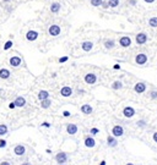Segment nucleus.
<instances>
[{
	"label": "nucleus",
	"mask_w": 157,
	"mask_h": 165,
	"mask_svg": "<svg viewBox=\"0 0 157 165\" xmlns=\"http://www.w3.org/2000/svg\"><path fill=\"white\" fill-rule=\"evenodd\" d=\"M68 154L65 153V152H60V153H58L57 155H55V160H57V163H59V164H65L66 162H68Z\"/></svg>",
	"instance_id": "nucleus-5"
},
{
	"label": "nucleus",
	"mask_w": 157,
	"mask_h": 165,
	"mask_svg": "<svg viewBox=\"0 0 157 165\" xmlns=\"http://www.w3.org/2000/svg\"><path fill=\"white\" fill-rule=\"evenodd\" d=\"M10 71L7 70V68H1L0 70V78H2V80H7L9 77H10Z\"/></svg>",
	"instance_id": "nucleus-20"
},
{
	"label": "nucleus",
	"mask_w": 157,
	"mask_h": 165,
	"mask_svg": "<svg viewBox=\"0 0 157 165\" xmlns=\"http://www.w3.org/2000/svg\"><path fill=\"white\" fill-rule=\"evenodd\" d=\"M21 165H32L31 163H28V162H25V163H22Z\"/></svg>",
	"instance_id": "nucleus-45"
},
{
	"label": "nucleus",
	"mask_w": 157,
	"mask_h": 165,
	"mask_svg": "<svg viewBox=\"0 0 157 165\" xmlns=\"http://www.w3.org/2000/svg\"><path fill=\"white\" fill-rule=\"evenodd\" d=\"M6 133H7V126L4 125V124H1L0 125V136H5Z\"/></svg>",
	"instance_id": "nucleus-29"
},
{
	"label": "nucleus",
	"mask_w": 157,
	"mask_h": 165,
	"mask_svg": "<svg viewBox=\"0 0 157 165\" xmlns=\"http://www.w3.org/2000/svg\"><path fill=\"white\" fill-rule=\"evenodd\" d=\"M129 4L130 5H135L136 4V0H129Z\"/></svg>",
	"instance_id": "nucleus-41"
},
{
	"label": "nucleus",
	"mask_w": 157,
	"mask_h": 165,
	"mask_svg": "<svg viewBox=\"0 0 157 165\" xmlns=\"http://www.w3.org/2000/svg\"><path fill=\"white\" fill-rule=\"evenodd\" d=\"M92 48H94V43L90 42V40H85V42L81 43V49L84 52H91Z\"/></svg>",
	"instance_id": "nucleus-12"
},
{
	"label": "nucleus",
	"mask_w": 157,
	"mask_h": 165,
	"mask_svg": "<svg viewBox=\"0 0 157 165\" xmlns=\"http://www.w3.org/2000/svg\"><path fill=\"white\" fill-rule=\"evenodd\" d=\"M71 114H70V111H68V110H64L63 111V116L64 118H69Z\"/></svg>",
	"instance_id": "nucleus-36"
},
{
	"label": "nucleus",
	"mask_w": 157,
	"mask_h": 165,
	"mask_svg": "<svg viewBox=\"0 0 157 165\" xmlns=\"http://www.w3.org/2000/svg\"><path fill=\"white\" fill-rule=\"evenodd\" d=\"M0 165H11V164H10L9 162H1V163H0Z\"/></svg>",
	"instance_id": "nucleus-43"
},
{
	"label": "nucleus",
	"mask_w": 157,
	"mask_h": 165,
	"mask_svg": "<svg viewBox=\"0 0 157 165\" xmlns=\"http://www.w3.org/2000/svg\"><path fill=\"white\" fill-rule=\"evenodd\" d=\"M6 144H7V143H6V141H5V139H0V148H5V147H6Z\"/></svg>",
	"instance_id": "nucleus-35"
},
{
	"label": "nucleus",
	"mask_w": 157,
	"mask_h": 165,
	"mask_svg": "<svg viewBox=\"0 0 157 165\" xmlns=\"http://www.w3.org/2000/svg\"><path fill=\"white\" fill-rule=\"evenodd\" d=\"M152 139L155 141V143H157V132L154 133V136H152Z\"/></svg>",
	"instance_id": "nucleus-39"
},
{
	"label": "nucleus",
	"mask_w": 157,
	"mask_h": 165,
	"mask_svg": "<svg viewBox=\"0 0 157 165\" xmlns=\"http://www.w3.org/2000/svg\"><path fill=\"white\" fill-rule=\"evenodd\" d=\"M126 165H134V164H133V163H128Z\"/></svg>",
	"instance_id": "nucleus-47"
},
{
	"label": "nucleus",
	"mask_w": 157,
	"mask_h": 165,
	"mask_svg": "<svg viewBox=\"0 0 157 165\" xmlns=\"http://www.w3.org/2000/svg\"><path fill=\"white\" fill-rule=\"evenodd\" d=\"M90 2H91V5L94 6V7H99V6H102L103 0H91Z\"/></svg>",
	"instance_id": "nucleus-28"
},
{
	"label": "nucleus",
	"mask_w": 157,
	"mask_h": 165,
	"mask_svg": "<svg viewBox=\"0 0 157 165\" xmlns=\"http://www.w3.org/2000/svg\"><path fill=\"white\" fill-rule=\"evenodd\" d=\"M150 97H151V99H157V91H151Z\"/></svg>",
	"instance_id": "nucleus-32"
},
{
	"label": "nucleus",
	"mask_w": 157,
	"mask_h": 165,
	"mask_svg": "<svg viewBox=\"0 0 157 165\" xmlns=\"http://www.w3.org/2000/svg\"><path fill=\"white\" fill-rule=\"evenodd\" d=\"M42 126H43V127H50V124H49V122H43Z\"/></svg>",
	"instance_id": "nucleus-38"
},
{
	"label": "nucleus",
	"mask_w": 157,
	"mask_h": 165,
	"mask_svg": "<svg viewBox=\"0 0 157 165\" xmlns=\"http://www.w3.org/2000/svg\"><path fill=\"white\" fill-rule=\"evenodd\" d=\"M145 2H149V4H152V2H155L156 0H144Z\"/></svg>",
	"instance_id": "nucleus-42"
},
{
	"label": "nucleus",
	"mask_w": 157,
	"mask_h": 165,
	"mask_svg": "<svg viewBox=\"0 0 157 165\" xmlns=\"http://www.w3.org/2000/svg\"><path fill=\"white\" fill-rule=\"evenodd\" d=\"M59 11H60V4H59V2H53V4L50 5V12L58 14Z\"/></svg>",
	"instance_id": "nucleus-21"
},
{
	"label": "nucleus",
	"mask_w": 157,
	"mask_h": 165,
	"mask_svg": "<svg viewBox=\"0 0 157 165\" xmlns=\"http://www.w3.org/2000/svg\"><path fill=\"white\" fill-rule=\"evenodd\" d=\"M90 133H91V134H97V133H99V130H98V129H96V127H94V129H91V130H90Z\"/></svg>",
	"instance_id": "nucleus-34"
},
{
	"label": "nucleus",
	"mask_w": 157,
	"mask_h": 165,
	"mask_svg": "<svg viewBox=\"0 0 157 165\" xmlns=\"http://www.w3.org/2000/svg\"><path fill=\"white\" fill-rule=\"evenodd\" d=\"M9 63H10V65L12 66V67H19V66L21 65L22 60H21L20 56H12V58H10Z\"/></svg>",
	"instance_id": "nucleus-13"
},
{
	"label": "nucleus",
	"mask_w": 157,
	"mask_h": 165,
	"mask_svg": "<svg viewBox=\"0 0 157 165\" xmlns=\"http://www.w3.org/2000/svg\"><path fill=\"white\" fill-rule=\"evenodd\" d=\"M48 33H49V35H52V37H57V35H59V34L62 33V28H60L58 25H52V26H49V28H48Z\"/></svg>",
	"instance_id": "nucleus-3"
},
{
	"label": "nucleus",
	"mask_w": 157,
	"mask_h": 165,
	"mask_svg": "<svg viewBox=\"0 0 157 165\" xmlns=\"http://www.w3.org/2000/svg\"><path fill=\"white\" fill-rule=\"evenodd\" d=\"M50 105H52V100H50L49 98L44 99V100H42V101H41V106H42L43 109H48Z\"/></svg>",
	"instance_id": "nucleus-25"
},
{
	"label": "nucleus",
	"mask_w": 157,
	"mask_h": 165,
	"mask_svg": "<svg viewBox=\"0 0 157 165\" xmlns=\"http://www.w3.org/2000/svg\"><path fill=\"white\" fill-rule=\"evenodd\" d=\"M136 125H137L139 127H145V126H146V121H145V120H139V121L136 122Z\"/></svg>",
	"instance_id": "nucleus-31"
},
{
	"label": "nucleus",
	"mask_w": 157,
	"mask_h": 165,
	"mask_svg": "<svg viewBox=\"0 0 157 165\" xmlns=\"http://www.w3.org/2000/svg\"><path fill=\"white\" fill-rule=\"evenodd\" d=\"M10 0H2V2H9Z\"/></svg>",
	"instance_id": "nucleus-46"
},
{
	"label": "nucleus",
	"mask_w": 157,
	"mask_h": 165,
	"mask_svg": "<svg viewBox=\"0 0 157 165\" xmlns=\"http://www.w3.org/2000/svg\"><path fill=\"white\" fill-rule=\"evenodd\" d=\"M107 144H108L109 147H112V148L117 147V146H118V139H117V137H114L113 134H112V136H108V137H107Z\"/></svg>",
	"instance_id": "nucleus-14"
},
{
	"label": "nucleus",
	"mask_w": 157,
	"mask_h": 165,
	"mask_svg": "<svg viewBox=\"0 0 157 165\" xmlns=\"http://www.w3.org/2000/svg\"><path fill=\"white\" fill-rule=\"evenodd\" d=\"M119 45H120L122 48H129V47L131 45V38L128 37V35L122 37V38L119 39Z\"/></svg>",
	"instance_id": "nucleus-6"
},
{
	"label": "nucleus",
	"mask_w": 157,
	"mask_h": 165,
	"mask_svg": "<svg viewBox=\"0 0 157 165\" xmlns=\"http://www.w3.org/2000/svg\"><path fill=\"white\" fill-rule=\"evenodd\" d=\"M106 164H107V163H106V160H102V162L99 163V165H106Z\"/></svg>",
	"instance_id": "nucleus-44"
},
{
	"label": "nucleus",
	"mask_w": 157,
	"mask_h": 165,
	"mask_svg": "<svg viewBox=\"0 0 157 165\" xmlns=\"http://www.w3.org/2000/svg\"><path fill=\"white\" fill-rule=\"evenodd\" d=\"M85 146L87 148H94L96 146V141H94V137H86L85 138Z\"/></svg>",
	"instance_id": "nucleus-18"
},
{
	"label": "nucleus",
	"mask_w": 157,
	"mask_h": 165,
	"mask_svg": "<svg viewBox=\"0 0 157 165\" xmlns=\"http://www.w3.org/2000/svg\"><path fill=\"white\" fill-rule=\"evenodd\" d=\"M9 108H10V109H15V108H17V106H16L15 101H12V103H10V104H9Z\"/></svg>",
	"instance_id": "nucleus-37"
},
{
	"label": "nucleus",
	"mask_w": 157,
	"mask_h": 165,
	"mask_svg": "<svg viewBox=\"0 0 157 165\" xmlns=\"http://www.w3.org/2000/svg\"><path fill=\"white\" fill-rule=\"evenodd\" d=\"M68 60H69V56H66V55H65V56H62V58L59 59V63H60V64H63V63H66Z\"/></svg>",
	"instance_id": "nucleus-33"
},
{
	"label": "nucleus",
	"mask_w": 157,
	"mask_h": 165,
	"mask_svg": "<svg viewBox=\"0 0 157 165\" xmlns=\"http://www.w3.org/2000/svg\"><path fill=\"white\" fill-rule=\"evenodd\" d=\"M114 47H116V42H114L113 39H108V40L104 42V48H107V49H113Z\"/></svg>",
	"instance_id": "nucleus-23"
},
{
	"label": "nucleus",
	"mask_w": 157,
	"mask_h": 165,
	"mask_svg": "<svg viewBox=\"0 0 157 165\" xmlns=\"http://www.w3.org/2000/svg\"><path fill=\"white\" fill-rule=\"evenodd\" d=\"M92 106L90 105V104H84L82 106H81V113L82 114H85V115H90L91 113H92Z\"/></svg>",
	"instance_id": "nucleus-17"
},
{
	"label": "nucleus",
	"mask_w": 157,
	"mask_h": 165,
	"mask_svg": "<svg viewBox=\"0 0 157 165\" xmlns=\"http://www.w3.org/2000/svg\"><path fill=\"white\" fill-rule=\"evenodd\" d=\"M112 134L114 136V137H122L123 134H124V129H123V126H120V125H116V126H113V129H112Z\"/></svg>",
	"instance_id": "nucleus-4"
},
{
	"label": "nucleus",
	"mask_w": 157,
	"mask_h": 165,
	"mask_svg": "<svg viewBox=\"0 0 157 165\" xmlns=\"http://www.w3.org/2000/svg\"><path fill=\"white\" fill-rule=\"evenodd\" d=\"M14 153H15L16 155H19V157L24 155V154L26 153V148H25V146H22V144H17V146H15V148H14Z\"/></svg>",
	"instance_id": "nucleus-10"
},
{
	"label": "nucleus",
	"mask_w": 157,
	"mask_h": 165,
	"mask_svg": "<svg viewBox=\"0 0 157 165\" xmlns=\"http://www.w3.org/2000/svg\"><path fill=\"white\" fill-rule=\"evenodd\" d=\"M14 45V43H12V40H7L5 44H4V50H9L11 47Z\"/></svg>",
	"instance_id": "nucleus-30"
},
{
	"label": "nucleus",
	"mask_w": 157,
	"mask_h": 165,
	"mask_svg": "<svg viewBox=\"0 0 157 165\" xmlns=\"http://www.w3.org/2000/svg\"><path fill=\"white\" fill-rule=\"evenodd\" d=\"M135 114H136V111H135V109H134L133 106H125V108L123 109V115H124L125 118H128V119L133 118Z\"/></svg>",
	"instance_id": "nucleus-7"
},
{
	"label": "nucleus",
	"mask_w": 157,
	"mask_h": 165,
	"mask_svg": "<svg viewBox=\"0 0 157 165\" xmlns=\"http://www.w3.org/2000/svg\"><path fill=\"white\" fill-rule=\"evenodd\" d=\"M134 91L137 93V94H141L146 91V85L144 82H137L135 86H134Z\"/></svg>",
	"instance_id": "nucleus-9"
},
{
	"label": "nucleus",
	"mask_w": 157,
	"mask_h": 165,
	"mask_svg": "<svg viewBox=\"0 0 157 165\" xmlns=\"http://www.w3.org/2000/svg\"><path fill=\"white\" fill-rule=\"evenodd\" d=\"M48 98H49V92H48V91H39V93H38V99H39L41 101Z\"/></svg>",
	"instance_id": "nucleus-22"
},
{
	"label": "nucleus",
	"mask_w": 157,
	"mask_h": 165,
	"mask_svg": "<svg viewBox=\"0 0 157 165\" xmlns=\"http://www.w3.org/2000/svg\"><path fill=\"white\" fill-rule=\"evenodd\" d=\"M85 82H86L87 85H94V83L97 82V76H96L94 73H92V72L85 75Z\"/></svg>",
	"instance_id": "nucleus-8"
},
{
	"label": "nucleus",
	"mask_w": 157,
	"mask_h": 165,
	"mask_svg": "<svg viewBox=\"0 0 157 165\" xmlns=\"http://www.w3.org/2000/svg\"><path fill=\"white\" fill-rule=\"evenodd\" d=\"M113 68H114V70H120V65H119V64H116V65L113 66Z\"/></svg>",
	"instance_id": "nucleus-40"
},
{
	"label": "nucleus",
	"mask_w": 157,
	"mask_h": 165,
	"mask_svg": "<svg viewBox=\"0 0 157 165\" xmlns=\"http://www.w3.org/2000/svg\"><path fill=\"white\" fill-rule=\"evenodd\" d=\"M149 26L152 28H157V17H151L149 20Z\"/></svg>",
	"instance_id": "nucleus-26"
},
{
	"label": "nucleus",
	"mask_w": 157,
	"mask_h": 165,
	"mask_svg": "<svg viewBox=\"0 0 157 165\" xmlns=\"http://www.w3.org/2000/svg\"><path fill=\"white\" fill-rule=\"evenodd\" d=\"M108 2V5H109V7H117V6H119V0H108L107 1Z\"/></svg>",
	"instance_id": "nucleus-27"
},
{
	"label": "nucleus",
	"mask_w": 157,
	"mask_h": 165,
	"mask_svg": "<svg viewBox=\"0 0 157 165\" xmlns=\"http://www.w3.org/2000/svg\"><path fill=\"white\" fill-rule=\"evenodd\" d=\"M149 61V58H147V55L145 54V53H139L136 56H135V63L137 64V65H145L146 63Z\"/></svg>",
	"instance_id": "nucleus-2"
},
{
	"label": "nucleus",
	"mask_w": 157,
	"mask_h": 165,
	"mask_svg": "<svg viewBox=\"0 0 157 165\" xmlns=\"http://www.w3.org/2000/svg\"><path fill=\"white\" fill-rule=\"evenodd\" d=\"M122 88H123V83H122V81H114V82L112 83V89L118 91V89H122Z\"/></svg>",
	"instance_id": "nucleus-24"
},
{
	"label": "nucleus",
	"mask_w": 157,
	"mask_h": 165,
	"mask_svg": "<svg viewBox=\"0 0 157 165\" xmlns=\"http://www.w3.org/2000/svg\"><path fill=\"white\" fill-rule=\"evenodd\" d=\"M15 104H16L17 108H24L26 105V99L24 98V97H17V98L15 99Z\"/></svg>",
	"instance_id": "nucleus-19"
},
{
	"label": "nucleus",
	"mask_w": 157,
	"mask_h": 165,
	"mask_svg": "<svg viewBox=\"0 0 157 165\" xmlns=\"http://www.w3.org/2000/svg\"><path fill=\"white\" fill-rule=\"evenodd\" d=\"M147 40H149V37H147L146 33H144V32L137 33L136 37H135V42H136L139 45H144V44H146Z\"/></svg>",
	"instance_id": "nucleus-1"
},
{
	"label": "nucleus",
	"mask_w": 157,
	"mask_h": 165,
	"mask_svg": "<svg viewBox=\"0 0 157 165\" xmlns=\"http://www.w3.org/2000/svg\"><path fill=\"white\" fill-rule=\"evenodd\" d=\"M38 38V32L37 31H28L26 33V39L28 42H34Z\"/></svg>",
	"instance_id": "nucleus-15"
},
{
	"label": "nucleus",
	"mask_w": 157,
	"mask_h": 165,
	"mask_svg": "<svg viewBox=\"0 0 157 165\" xmlns=\"http://www.w3.org/2000/svg\"><path fill=\"white\" fill-rule=\"evenodd\" d=\"M60 94H62V97H64V98L70 97L72 94V88L69 87V86H64L63 88L60 89Z\"/></svg>",
	"instance_id": "nucleus-11"
},
{
	"label": "nucleus",
	"mask_w": 157,
	"mask_h": 165,
	"mask_svg": "<svg viewBox=\"0 0 157 165\" xmlns=\"http://www.w3.org/2000/svg\"><path fill=\"white\" fill-rule=\"evenodd\" d=\"M62 165H66V164H62Z\"/></svg>",
	"instance_id": "nucleus-48"
},
{
	"label": "nucleus",
	"mask_w": 157,
	"mask_h": 165,
	"mask_svg": "<svg viewBox=\"0 0 157 165\" xmlns=\"http://www.w3.org/2000/svg\"><path fill=\"white\" fill-rule=\"evenodd\" d=\"M77 126L75 125V124H69L68 126H66V132L69 133V134H76L77 133Z\"/></svg>",
	"instance_id": "nucleus-16"
}]
</instances>
